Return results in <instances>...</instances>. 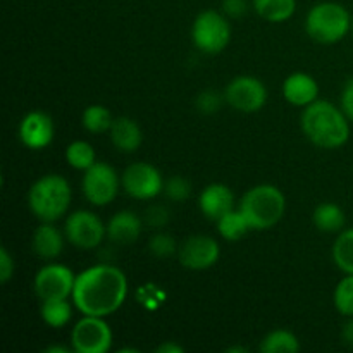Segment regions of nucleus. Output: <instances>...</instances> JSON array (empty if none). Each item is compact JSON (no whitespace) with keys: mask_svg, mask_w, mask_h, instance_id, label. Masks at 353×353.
Masks as SVG:
<instances>
[{"mask_svg":"<svg viewBox=\"0 0 353 353\" xmlns=\"http://www.w3.org/2000/svg\"><path fill=\"white\" fill-rule=\"evenodd\" d=\"M252 7L268 23H285L296 10V0H252Z\"/></svg>","mask_w":353,"mask_h":353,"instance_id":"21","label":"nucleus"},{"mask_svg":"<svg viewBox=\"0 0 353 353\" xmlns=\"http://www.w3.org/2000/svg\"><path fill=\"white\" fill-rule=\"evenodd\" d=\"M224 99L230 107L240 112H257L268 102V88L255 76H236L228 83Z\"/></svg>","mask_w":353,"mask_h":353,"instance_id":"11","label":"nucleus"},{"mask_svg":"<svg viewBox=\"0 0 353 353\" xmlns=\"http://www.w3.org/2000/svg\"><path fill=\"white\" fill-rule=\"evenodd\" d=\"M71 343L76 353H105L112 347V330L103 317L85 316L72 327Z\"/></svg>","mask_w":353,"mask_h":353,"instance_id":"9","label":"nucleus"},{"mask_svg":"<svg viewBox=\"0 0 353 353\" xmlns=\"http://www.w3.org/2000/svg\"><path fill=\"white\" fill-rule=\"evenodd\" d=\"M259 350L262 353H296L300 352V341L292 331L274 330L265 334Z\"/></svg>","mask_w":353,"mask_h":353,"instance_id":"22","label":"nucleus"},{"mask_svg":"<svg viewBox=\"0 0 353 353\" xmlns=\"http://www.w3.org/2000/svg\"><path fill=\"white\" fill-rule=\"evenodd\" d=\"M352 31H353V16H352Z\"/></svg>","mask_w":353,"mask_h":353,"instance_id":"40","label":"nucleus"},{"mask_svg":"<svg viewBox=\"0 0 353 353\" xmlns=\"http://www.w3.org/2000/svg\"><path fill=\"white\" fill-rule=\"evenodd\" d=\"M143 221L133 210L116 212L107 223V238L117 245H131L140 238Z\"/></svg>","mask_w":353,"mask_h":353,"instance_id":"17","label":"nucleus"},{"mask_svg":"<svg viewBox=\"0 0 353 353\" xmlns=\"http://www.w3.org/2000/svg\"><path fill=\"white\" fill-rule=\"evenodd\" d=\"M71 186L61 174H45L31 185L28 205L41 223H55L68 214L71 205Z\"/></svg>","mask_w":353,"mask_h":353,"instance_id":"3","label":"nucleus"},{"mask_svg":"<svg viewBox=\"0 0 353 353\" xmlns=\"http://www.w3.org/2000/svg\"><path fill=\"white\" fill-rule=\"evenodd\" d=\"M55 126L43 110H31L19 123V140L30 150H43L54 141Z\"/></svg>","mask_w":353,"mask_h":353,"instance_id":"14","label":"nucleus"},{"mask_svg":"<svg viewBox=\"0 0 353 353\" xmlns=\"http://www.w3.org/2000/svg\"><path fill=\"white\" fill-rule=\"evenodd\" d=\"M64 234L72 247L92 250L107 236V226L97 214L90 210H76L65 219Z\"/></svg>","mask_w":353,"mask_h":353,"instance_id":"8","label":"nucleus"},{"mask_svg":"<svg viewBox=\"0 0 353 353\" xmlns=\"http://www.w3.org/2000/svg\"><path fill=\"white\" fill-rule=\"evenodd\" d=\"M333 261L345 274H353V228L338 233L333 243Z\"/></svg>","mask_w":353,"mask_h":353,"instance_id":"24","label":"nucleus"},{"mask_svg":"<svg viewBox=\"0 0 353 353\" xmlns=\"http://www.w3.org/2000/svg\"><path fill=\"white\" fill-rule=\"evenodd\" d=\"M14 269H16V264H14L12 255L9 254L6 247H2L0 248V281H9L14 276Z\"/></svg>","mask_w":353,"mask_h":353,"instance_id":"33","label":"nucleus"},{"mask_svg":"<svg viewBox=\"0 0 353 353\" xmlns=\"http://www.w3.org/2000/svg\"><path fill=\"white\" fill-rule=\"evenodd\" d=\"M45 352L47 353H68L69 350L65 347H48Z\"/></svg>","mask_w":353,"mask_h":353,"instance_id":"38","label":"nucleus"},{"mask_svg":"<svg viewBox=\"0 0 353 353\" xmlns=\"http://www.w3.org/2000/svg\"><path fill=\"white\" fill-rule=\"evenodd\" d=\"M76 276L71 269L64 264H48L41 268L34 276L33 288L38 299L43 300H61L69 299L74 290Z\"/></svg>","mask_w":353,"mask_h":353,"instance_id":"12","label":"nucleus"},{"mask_svg":"<svg viewBox=\"0 0 353 353\" xmlns=\"http://www.w3.org/2000/svg\"><path fill=\"white\" fill-rule=\"evenodd\" d=\"M250 224H248L247 217L243 216L240 209H233L228 214H224L219 221H217V231L221 236L228 241L241 240L245 234L250 231Z\"/></svg>","mask_w":353,"mask_h":353,"instance_id":"23","label":"nucleus"},{"mask_svg":"<svg viewBox=\"0 0 353 353\" xmlns=\"http://www.w3.org/2000/svg\"><path fill=\"white\" fill-rule=\"evenodd\" d=\"M110 141L123 154H133L143 141V133L131 117H116L110 126Z\"/></svg>","mask_w":353,"mask_h":353,"instance_id":"19","label":"nucleus"},{"mask_svg":"<svg viewBox=\"0 0 353 353\" xmlns=\"http://www.w3.org/2000/svg\"><path fill=\"white\" fill-rule=\"evenodd\" d=\"M340 107L345 112V116L350 119V123H353V78L348 79V81L345 83L343 90H341Z\"/></svg>","mask_w":353,"mask_h":353,"instance_id":"34","label":"nucleus"},{"mask_svg":"<svg viewBox=\"0 0 353 353\" xmlns=\"http://www.w3.org/2000/svg\"><path fill=\"white\" fill-rule=\"evenodd\" d=\"M65 161H68V164L71 165L72 169L86 171V169L92 168L97 162L95 148L85 140L72 141V143H69L68 148H65Z\"/></svg>","mask_w":353,"mask_h":353,"instance_id":"27","label":"nucleus"},{"mask_svg":"<svg viewBox=\"0 0 353 353\" xmlns=\"http://www.w3.org/2000/svg\"><path fill=\"white\" fill-rule=\"evenodd\" d=\"M164 192L174 202H185L192 195V185L183 176H172L164 183Z\"/></svg>","mask_w":353,"mask_h":353,"instance_id":"30","label":"nucleus"},{"mask_svg":"<svg viewBox=\"0 0 353 353\" xmlns=\"http://www.w3.org/2000/svg\"><path fill=\"white\" fill-rule=\"evenodd\" d=\"M41 319L50 327H64L72 317V307L68 299L43 300L41 302Z\"/></svg>","mask_w":353,"mask_h":353,"instance_id":"25","label":"nucleus"},{"mask_svg":"<svg viewBox=\"0 0 353 353\" xmlns=\"http://www.w3.org/2000/svg\"><path fill=\"white\" fill-rule=\"evenodd\" d=\"M145 221H147L148 226L155 228V230H161V228H164L169 221L168 209H164V207L161 205L150 207V209L147 210V214H145Z\"/></svg>","mask_w":353,"mask_h":353,"instance_id":"32","label":"nucleus"},{"mask_svg":"<svg viewBox=\"0 0 353 353\" xmlns=\"http://www.w3.org/2000/svg\"><path fill=\"white\" fill-rule=\"evenodd\" d=\"M121 185L134 200H152L164 192V178L161 171L148 162H134L128 165L121 176Z\"/></svg>","mask_w":353,"mask_h":353,"instance_id":"10","label":"nucleus"},{"mask_svg":"<svg viewBox=\"0 0 353 353\" xmlns=\"http://www.w3.org/2000/svg\"><path fill=\"white\" fill-rule=\"evenodd\" d=\"M199 207L207 219L217 223L224 214L234 209V193L223 183H212L200 193Z\"/></svg>","mask_w":353,"mask_h":353,"instance_id":"15","label":"nucleus"},{"mask_svg":"<svg viewBox=\"0 0 353 353\" xmlns=\"http://www.w3.org/2000/svg\"><path fill=\"white\" fill-rule=\"evenodd\" d=\"M334 307L345 317H353V274H345V278L334 288Z\"/></svg>","mask_w":353,"mask_h":353,"instance_id":"28","label":"nucleus"},{"mask_svg":"<svg viewBox=\"0 0 353 353\" xmlns=\"http://www.w3.org/2000/svg\"><path fill=\"white\" fill-rule=\"evenodd\" d=\"M228 352H247V348H240V347H233V348H230V350Z\"/></svg>","mask_w":353,"mask_h":353,"instance_id":"39","label":"nucleus"},{"mask_svg":"<svg viewBox=\"0 0 353 353\" xmlns=\"http://www.w3.org/2000/svg\"><path fill=\"white\" fill-rule=\"evenodd\" d=\"M114 123L112 112L103 105H90L83 110L81 124L88 133L102 134L110 131Z\"/></svg>","mask_w":353,"mask_h":353,"instance_id":"26","label":"nucleus"},{"mask_svg":"<svg viewBox=\"0 0 353 353\" xmlns=\"http://www.w3.org/2000/svg\"><path fill=\"white\" fill-rule=\"evenodd\" d=\"M300 126L310 143L324 150H336L350 138V119L341 107L319 100L303 107Z\"/></svg>","mask_w":353,"mask_h":353,"instance_id":"2","label":"nucleus"},{"mask_svg":"<svg viewBox=\"0 0 353 353\" xmlns=\"http://www.w3.org/2000/svg\"><path fill=\"white\" fill-rule=\"evenodd\" d=\"M148 250L157 259H169L178 252V245L169 233H155L148 240Z\"/></svg>","mask_w":353,"mask_h":353,"instance_id":"29","label":"nucleus"},{"mask_svg":"<svg viewBox=\"0 0 353 353\" xmlns=\"http://www.w3.org/2000/svg\"><path fill=\"white\" fill-rule=\"evenodd\" d=\"M64 236L54 223H41L40 226L34 230L33 240H31V247L33 252L40 259L45 261H52V259L59 257L64 250Z\"/></svg>","mask_w":353,"mask_h":353,"instance_id":"18","label":"nucleus"},{"mask_svg":"<svg viewBox=\"0 0 353 353\" xmlns=\"http://www.w3.org/2000/svg\"><path fill=\"white\" fill-rule=\"evenodd\" d=\"M312 223L321 233L334 234L343 231L345 224H347V216L338 203L323 202L314 209Z\"/></svg>","mask_w":353,"mask_h":353,"instance_id":"20","label":"nucleus"},{"mask_svg":"<svg viewBox=\"0 0 353 353\" xmlns=\"http://www.w3.org/2000/svg\"><path fill=\"white\" fill-rule=\"evenodd\" d=\"M247 10L248 0H223V12L226 14L228 17L238 19V17L245 16Z\"/></svg>","mask_w":353,"mask_h":353,"instance_id":"35","label":"nucleus"},{"mask_svg":"<svg viewBox=\"0 0 353 353\" xmlns=\"http://www.w3.org/2000/svg\"><path fill=\"white\" fill-rule=\"evenodd\" d=\"M128 296V278L119 268L97 264L76 276L72 302L83 316L107 317L121 309Z\"/></svg>","mask_w":353,"mask_h":353,"instance_id":"1","label":"nucleus"},{"mask_svg":"<svg viewBox=\"0 0 353 353\" xmlns=\"http://www.w3.org/2000/svg\"><path fill=\"white\" fill-rule=\"evenodd\" d=\"M238 209L247 217L252 230H269L285 216L286 199L278 186L257 185L241 196Z\"/></svg>","mask_w":353,"mask_h":353,"instance_id":"4","label":"nucleus"},{"mask_svg":"<svg viewBox=\"0 0 353 353\" xmlns=\"http://www.w3.org/2000/svg\"><path fill=\"white\" fill-rule=\"evenodd\" d=\"M192 40L203 54H221L231 40V24L226 14L214 9L200 12L193 21Z\"/></svg>","mask_w":353,"mask_h":353,"instance_id":"6","label":"nucleus"},{"mask_svg":"<svg viewBox=\"0 0 353 353\" xmlns=\"http://www.w3.org/2000/svg\"><path fill=\"white\" fill-rule=\"evenodd\" d=\"M341 340H343V343L348 345V347H353V317H350V321H348L343 326V330H341Z\"/></svg>","mask_w":353,"mask_h":353,"instance_id":"36","label":"nucleus"},{"mask_svg":"<svg viewBox=\"0 0 353 353\" xmlns=\"http://www.w3.org/2000/svg\"><path fill=\"white\" fill-rule=\"evenodd\" d=\"M305 31L317 43H338L352 31V16L341 3L319 2L307 12Z\"/></svg>","mask_w":353,"mask_h":353,"instance_id":"5","label":"nucleus"},{"mask_svg":"<svg viewBox=\"0 0 353 353\" xmlns=\"http://www.w3.org/2000/svg\"><path fill=\"white\" fill-rule=\"evenodd\" d=\"M221 247L212 236L195 234L183 241L178 250V259L183 268L190 271H205L219 261Z\"/></svg>","mask_w":353,"mask_h":353,"instance_id":"13","label":"nucleus"},{"mask_svg":"<svg viewBox=\"0 0 353 353\" xmlns=\"http://www.w3.org/2000/svg\"><path fill=\"white\" fill-rule=\"evenodd\" d=\"M121 178L117 176L116 169L105 162L97 161L92 168H88L83 174L81 190L85 199L92 205L105 207L112 202L119 192Z\"/></svg>","mask_w":353,"mask_h":353,"instance_id":"7","label":"nucleus"},{"mask_svg":"<svg viewBox=\"0 0 353 353\" xmlns=\"http://www.w3.org/2000/svg\"><path fill=\"white\" fill-rule=\"evenodd\" d=\"M185 348L181 347V345L174 343V341H168V343L161 345V347L157 348L159 353H181Z\"/></svg>","mask_w":353,"mask_h":353,"instance_id":"37","label":"nucleus"},{"mask_svg":"<svg viewBox=\"0 0 353 353\" xmlns=\"http://www.w3.org/2000/svg\"><path fill=\"white\" fill-rule=\"evenodd\" d=\"M283 97L290 105L307 107L319 99V83L307 72H293L283 81Z\"/></svg>","mask_w":353,"mask_h":353,"instance_id":"16","label":"nucleus"},{"mask_svg":"<svg viewBox=\"0 0 353 353\" xmlns=\"http://www.w3.org/2000/svg\"><path fill=\"white\" fill-rule=\"evenodd\" d=\"M223 102H226L224 93L219 95L216 90H205V92H202L196 97L195 105L202 114H214L223 107Z\"/></svg>","mask_w":353,"mask_h":353,"instance_id":"31","label":"nucleus"}]
</instances>
